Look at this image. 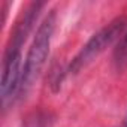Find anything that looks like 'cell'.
<instances>
[{
  "instance_id": "cell-7",
  "label": "cell",
  "mask_w": 127,
  "mask_h": 127,
  "mask_svg": "<svg viewBox=\"0 0 127 127\" xmlns=\"http://www.w3.org/2000/svg\"><path fill=\"white\" fill-rule=\"evenodd\" d=\"M126 127H127V123H126Z\"/></svg>"
},
{
  "instance_id": "cell-5",
  "label": "cell",
  "mask_w": 127,
  "mask_h": 127,
  "mask_svg": "<svg viewBox=\"0 0 127 127\" xmlns=\"http://www.w3.org/2000/svg\"><path fill=\"white\" fill-rule=\"evenodd\" d=\"M115 63L120 69L127 66V33H124L118 40V48L115 49Z\"/></svg>"
},
{
  "instance_id": "cell-6",
  "label": "cell",
  "mask_w": 127,
  "mask_h": 127,
  "mask_svg": "<svg viewBox=\"0 0 127 127\" xmlns=\"http://www.w3.org/2000/svg\"><path fill=\"white\" fill-rule=\"evenodd\" d=\"M23 127H46V118L42 114H33L30 115L26 123L23 124Z\"/></svg>"
},
{
  "instance_id": "cell-4",
  "label": "cell",
  "mask_w": 127,
  "mask_h": 127,
  "mask_svg": "<svg viewBox=\"0 0 127 127\" xmlns=\"http://www.w3.org/2000/svg\"><path fill=\"white\" fill-rule=\"evenodd\" d=\"M42 6H43V3H39L37 2V3H32L26 9V12L20 17V20H18V23H17L12 34H11V39H9V43H8V48L6 49L21 51V46L26 42L30 30L33 29V24L37 20V15H39Z\"/></svg>"
},
{
  "instance_id": "cell-3",
  "label": "cell",
  "mask_w": 127,
  "mask_h": 127,
  "mask_svg": "<svg viewBox=\"0 0 127 127\" xmlns=\"http://www.w3.org/2000/svg\"><path fill=\"white\" fill-rule=\"evenodd\" d=\"M23 67L21 66V51H5L3 64H2V106H6L14 100L15 94L20 93L21 79H23Z\"/></svg>"
},
{
  "instance_id": "cell-2",
  "label": "cell",
  "mask_w": 127,
  "mask_h": 127,
  "mask_svg": "<svg viewBox=\"0 0 127 127\" xmlns=\"http://www.w3.org/2000/svg\"><path fill=\"white\" fill-rule=\"evenodd\" d=\"M127 26V20L124 17H118L114 21H111L106 27H103L100 32H97L79 51V54L72 60L69 72L70 73H78L81 69H84L87 64L100 55L109 45H112L115 40H120V37L124 34Z\"/></svg>"
},
{
  "instance_id": "cell-1",
  "label": "cell",
  "mask_w": 127,
  "mask_h": 127,
  "mask_svg": "<svg viewBox=\"0 0 127 127\" xmlns=\"http://www.w3.org/2000/svg\"><path fill=\"white\" fill-rule=\"evenodd\" d=\"M54 27H55V14H54V11H51L48 14V17L39 26L36 36L33 39V43L27 52L26 63H24V67H23L21 87H20L21 96H24L30 91L34 81L37 79L39 73L42 72V67L45 66V61H46V57L49 52L51 37L54 33Z\"/></svg>"
}]
</instances>
